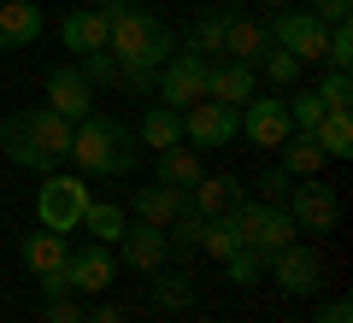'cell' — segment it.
Instances as JSON below:
<instances>
[{"instance_id": "obj_16", "label": "cell", "mask_w": 353, "mask_h": 323, "mask_svg": "<svg viewBox=\"0 0 353 323\" xmlns=\"http://www.w3.org/2000/svg\"><path fill=\"white\" fill-rule=\"evenodd\" d=\"M59 41H65V53H101L106 41H112V24H106L94 6H77V12H65V24H59Z\"/></svg>"}, {"instance_id": "obj_37", "label": "cell", "mask_w": 353, "mask_h": 323, "mask_svg": "<svg viewBox=\"0 0 353 323\" xmlns=\"http://www.w3.org/2000/svg\"><path fill=\"white\" fill-rule=\"evenodd\" d=\"M265 194V206H283V200H289V188H294V176L283 171V165H271V171H259V183H253Z\"/></svg>"}, {"instance_id": "obj_26", "label": "cell", "mask_w": 353, "mask_h": 323, "mask_svg": "<svg viewBox=\"0 0 353 323\" xmlns=\"http://www.w3.org/2000/svg\"><path fill=\"white\" fill-rule=\"evenodd\" d=\"M230 18H236V6H224V12H201L194 18V36H189V53H201V59H212V53H224V30H230Z\"/></svg>"}, {"instance_id": "obj_2", "label": "cell", "mask_w": 353, "mask_h": 323, "mask_svg": "<svg viewBox=\"0 0 353 323\" xmlns=\"http://www.w3.org/2000/svg\"><path fill=\"white\" fill-rule=\"evenodd\" d=\"M71 159L83 165L88 176H130L141 165V147L118 118L88 112L83 124H71Z\"/></svg>"}, {"instance_id": "obj_35", "label": "cell", "mask_w": 353, "mask_h": 323, "mask_svg": "<svg viewBox=\"0 0 353 323\" xmlns=\"http://www.w3.org/2000/svg\"><path fill=\"white\" fill-rule=\"evenodd\" d=\"M259 271H265V253H253V247H236L224 259V276L230 282H259Z\"/></svg>"}, {"instance_id": "obj_21", "label": "cell", "mask_w": 353, "mask_h": 323, "mask_svg": "<svg viewBox=\"0 0 353 323\" xmlns=\"http://www.w3.org/2000/svg\"><path fill=\"white\" fill-rule=\"evenodd\" d=\"M265 48H271V30H265V24H253V18H241V12L230 18V30H224V59L253 65V71H259Z\"/></svg>"}, {"instance_id": "obj_33", "label": "cell", "mask_w": 353, "mask_h": 323, "mask_svg": "<svg viewBox=\"0 0 353 323\" xmlns=\"http://www.w3.org/2000/svg\"><path fill=\"white\" fill-rule=\"evenodd\" d=\"M312 94L324 100V112H353V76H347V71H330Z\"/></svg>"}, {"instance_id": "obj_28", "label": "cell", "mask_w": 353, "mask_h": 323, "mask_svg": "<svg viewBox=\"0 0 353 323\" xmlns=\"http://www.w3.org/2000/svg\"><path fill=\"white\" fill-rule=\"evenodd\" d=\"M201 224H206L201 211H183V218H171V224H165V253H171L176 264L201 253Z\"/></svg>"}, {"instance_id": "obj_6", "label": "cell", "mask_w": 353, "mask_h": 323, "mask_svg": "<svg viewBox=\"0 0 353 323\" xmlns=\"http://www.w3.org/2000/svg\"><path fill=\"white\" fill-rule=\"evenodd\" d=\"M283 211L294 218L301 236H330L336 218H341V194L330 183H318V176H301V183L289 188V200H283Z\"/></svg>"}, {"instance_id": "obj_20", "label": "cell", "mask_w": 353, "mask_h": 323, "mask_svg": "<svg viewBox=\"0 0 353 323\" xmlns=\"http://www.w3.org/2000/svg\"><path fill=\"white\" fill-rule=\"evenodd\" d=\"M189 200H194L201 218H224V211H236L241 200H248V183H241V176H201V183L189 188Z\"/></svg>"}, {"instance_id": "obj_27", "label": "cell", "mask_w": 353, "mask_h": 323, "mask_svg": "<svg viewBox=\"0 0 353 323\" xmlns=\"http://www.w3.org/2000/svg\"><path fill=\"white\" fill-rule=\"evenodd\" d=\"M312 141L324 147V159H353V112H324Z\"/></svg>"}, {"instance_id": "obj_19", "label": "cell", "mask_w": 353, "mask_h": 323, "mask_svg": "<svg viewBox=\"0 0 353 323\" xmlns=\"http://www.w3.org/2000/svg\"><path fill=\"white\" fill-rule=\"evenodd\" d=\"M36 36H41V6L36 0H0V53L36 48Z\"/></svg>"}, {"instance_id": "obj_29", "label": "cell", "mask_w": 353, "mask_h": 323, "mask_svg": "<svg viewBox=\"0 0 353 323\" xmlns=\"http://www.w3.org/2000/svg\"><path fill=\"white\" fill-rule=\"evenodd\" d=\"M83 229L101 247H118V236H124V206H106V200H88V211H83Z\"/></svg>"}, {"instance_id": "obj_3", "label": "cell", "mask_w": 353, "mask_h": 323, "mask_svg": "<svg viewBox=\"0 0 353 323\" xmlns=\"http://www.w3.org/2000/svg\"><path fill=\"white\" fill-rule=\"evenodd\" d=\"M112 59L124 65V71H159L165 59L176 53V36H171V24H159L153 12H141V6H130L124 18L112 24Z\"/></svg>"}, {"instance_id": "obj_40", "label": "cell", "mask_w": 353, "mask_h": 323, "mask_svg": "<svg viewBox=\"0 0 353 323\" xmlns=\"http://www.w3.org/2000/svg\"><path fill=\"white\" fill-rule=\"evenodd\" d=\"M318 323H353V300H347V294L324 300V311H318Z\"/></svg>"}, {"instance_id": "obj_10", "label": "cell", "mask_w": 353, "mask_h": 323, "mask_svg": "<svg viewBox=\"0 0 353 323\" xmlns=\"http://www.w3.org/2000/svg\"><path fill=\"white\" fill-rule=\"evenodd\" d=\"M206 65L201 53H171V59L159 65V106H171V112H189L194 100H206Z\"/></svg>"}, {"instance_id": "obj_24", "label": "cell", "mask_w": 353, "mask_h": 323, "mask_svg": "<svg viewBox=\"0 0 353 323\" xmlns=\"http://www.w3.org/2000/svg\"><path fill=\"white\" fill-rule=\"evenodd\" d=\"M277 165L294 176V183H301V176H318V171H324V147H318L306 129H294V136L277 147Z\"/></svg>"}, {"instance_id": "obj_18", "label": "cell", "mask_w": 353, "mask_h": 323, "mask_svg": "<svg viewBox=\"0 0 353 323\" xmlns=\"http://www.w3.org/2000/svg\"><path fill=\"white\" fill-rule=\"evenodd\" d=\"M130 206H136V218L141 224H171V218H183V211H194V200H189V188H165V183H153V188H136L130 194Z\"/></svg>"}, {"instance_id": "obj_9", "label": "cell", "mask_w": 353, "mask_h": 323, "mask_svg": "<svg viewBox=\"0 0 353 323\" xmlns=\"http://www.w3.org/2000/svg\"><path fill=\"white\" fill-rule=\"evenodd\" d=\"M271 282L283 288V294H294V300H306V294H318L324 288V253L312 247V241H289L283 253H271Z\"/></svg>"}, {"instance_id": "obj_1", "label": "cell", "mask_w": 353, "mask_h": 323, "mask_svg": "<svg viewBox=\"0 0 353 323\" xmlns=\"http://www.w3.org/2000/svg\"><path fill=\"white\" fill-rule=\"evenodd\" d=\"M0 153L18 165V171H59L71 159V124H65L53 106H24L0 124Z\"/></svg>"}, {"instance_id": "obj_32", "label": "cell", "mask_w": 353, "mask_h": 323, "mask_svg": "<svg viewBox=\"0 0 353 323\" xmlns=\"http://www.w3.org/2000/svg\"><path fill=\"white\" fill-rule=\"evenodd\" d=\"M324 65H330V71H353V24H347V18L330 24V36H324Z\"/></svg>"}, {"instance_id": "obj_12", "label": "cell", "mask_w": 353, "mask_h": 323, "mask_svg": "<svg viewBox=\"0 0 353 323\" xmlns=\"http://www.w3.org/2000/svg\"><path fill=\"white\" fill-rule=\"evenodd\" d=\"M65 288L71 294H106L112 288V276H118V259H112V247H101V241H88V247H71L65 253Z\"/></svg>"}, {"instance_id": "obj_11", "label": "cell", "mask_w": 353, "mask_h": 323, "mask_svg": "<svg viewBox=\"0 0 353 323\" xmlns=\"http://www.w3.org/2000/svg\"><path fill=\"white\" fill-rule=\"evenodd\" d=\"M289 136H294V124H289V100L283 94H253L248 106H241V141H248V147L277 153Z\"/></svg>"}, {"instance_id": "obj_31", "label": "cell", "mask_w": 353, "mask_h": 323, "mask_svg": "<svg viewBox=\"0 0 353 323\" xmlns=\"http://www.w3.org/2000/svg\"><path fill=\"white\" fill-rule=\"evenodd\" d=\"M77 71L88 76V88H112V83H124V65L112 59V48H101V53H83V65Z\"/></svg>"}, {"instance_id": "obj_7", "label": "cell", "mask_w": 353, "mask_h": 323, "mask_svg": "<svg viewBox=\"0 0 353 323\" xmlns=\"http://www.w3.org/2000/svg\"><path fill=\"white\" fill-rule=\"evenodd\" d=\"M265 30H271V48L294 53L301 65H318V59H324V36H330V24H318L306 6H277Z\"/></svg>"}, {"instance_id": "obj_14", "label": "cell", "mask_w": 353, "mask_h": 323, "mask_svg": "<svg viewBox=\"0 0 353 323\" xmlns=\"http://www.w3.org/2000/svg\"><path fill=\"white\" fill-rule=\"evenodd\" d=\"M253 88H259V71H253V65H236V59L206 65V100H224V106H248Z\"/></svg>"}, {"instance_id": "obj_43", "label": "cell", "mask_w": 353, "mask_h": 323, "mask_svg": "<svg viewBox=\"0 0 353 323\" xmlns=\"http://www.w3.org/2000/svg\"><path fill=\"white\" fill-rule=\"evenodd\" d=\"M265 6H271V12H277V6H289V0H265Z\"/></svg>"}, {"instance_id": "obj_5", "label": "cell", "mask_w": 353, "mask_h": 323, "mask_svg": "<svg viewBox=\"0 0 353 323\" xmlns=\"http://www.w3.org/2000/svg\"><path fill=\"white\" fill-rule=\"evenodd\" d=\"M230 218H236V229H241V247L265 253V259H271V253H283L294 236H301L289 211H283V206H265V200H241Z\"/></svg>"}, {"instance_id": "obj_41", "label": "cell", "mask_w": 353, "mask_h": 323, "mask_svg": "<svg viewBox=\"0 0 353 323\" xmlns=\"http://www.w3.org/2000/svg\"><path fill=\"white\" fill-rule=\"evenodd\" d=\"M83 323H124V306H112V300H106V306L83 311Z\"/></svg>"}, {"instance_id": "obj_36", "label": "cell", "mask_w": 353, "mask_h": 323, "mask_svg": "<svg viewBox=\"0 0 353 323\" xmlns=\"http://www.w3.org/2000/svg\"><path fill=\"white\" fill-rule=\"evenodd\" d=\"M289 124L312 136V129L324 124V100H318V94H294V100H289Z\"/></svg>"}, {"instance_id": "obj_22", "label": "cell", "mask_w": 353, "mask_h": 323, "mask_svg": "<svg viewBox=\"0 0 353 323\" xmlns=\"http://www.w3.org/2000/svg\"><path fill=\"white\" fill-rule=\"evenodd\" d=\"M148 276H153V282H148V300H153L159 311H189V306H194V276H189V271H165V264H159V271H148Z\"/></svg>"}, {"instance_id": "obj_15", "label": "cell", "mask_w": 353, "mask_h": 323, "mask_svg": "<svg viewBox=\"0 0 353 323\" xmlns=\"http://www.w3.org/2000/svg\"><path fill=\"white\" fill-rule=\"evenodd\" d=\"M118 253H124V264H130V271H141V276L159 271V264L171 259V253H165V229L159 224H141V218L118 236Z\"/></svg>"}, {"instance_id": "obj_8", "label": "cell", "mask_w": 353, "mask_h": 323, "mask_svg": "<svg viewBox=\"0 0 353 323\" xmlns=\"http://www.w3.org/2000/svg\"><path fill=\"white\" fill-rule=\"evenodd\" d=\"M183 141H189L194 153L241 141V106H224V100H194L189 112H183Z\"/></svg>"}, {"instance_id": "obj_42", "label": "cell", "mask_w": 353, "mask_h": 323, "mask_svg": "<svg viewBox=\"0 0 353 323\" xmlns=\"http://www.w3.org/2000/svg\"><path fill=\"white\" fill-rule=\"evenodd\" d=\"M94 12H101V18H106V24H118V18H124V12H130V0H101V6H94Z\"/></svg>"}, {"instance_id": "obj_13", "label": "cell", "mask_w": 353, "mask_h": 323, "mask_svg": "<svg viewBox=\"0 0 353 323\" xmlns=\"http://www.w3.org/2000/svg\"><path fill=\"white\" fill-rule=\"evenodd\" d=\"M41 106H53L65 124H83L94 112V88H88V76L77 65H59V71H48V100Z\"/></svg>"}, {"instance_id": "obj_30", "label": "cell", "mask_w": 353, "mask_h": 323, "mask_svg": "<svg viewBox=\"0 0 353 323\" xmlns=\"http://www.w3.org/2000/svg\"><path fill=\"white\" fill-rule=\"evenodd\" d=\"M236 247H241V229H236V218H230V211H224V218H206V224H201V253H212L218 264H224Z\"/></svg>"}, {"instance_id": "obj_38", "label": "cell", "mask_w": 353, "mask_h": 323, "mask_svg": "<svg viewBox=\"0 0 353 323\" xmlns=\"http://www.w3.org/2000/svg\"><path fill=\"white\" fill-rule=\"evenodd\" d=\"M41 323H83V306H77L71 294H53L48 311H41Z\"/></svg>"}, {"instance_id": "obj_25", "label": "cell", "mask_w": 353, "mask_h": 323, "mask_svg": "<svg viewBox=\"0 0 353 323\" xmlns=\"http://www.w3.org/2000/svg\"><path fill=\"white\" fill-rule=\"evenodd\" d=\"M136 141H148L153 153L176 147V141H183V112H171V106H148V118H141Z\"/></svg>"}, {"instance_id": "obj_4", "label": "cell", "mask_w": 353, "mask_h": 323, "mask_svg": "<svg viewBox=\"0 0 353 323\" xmlns=\"http://www.w3.org/2000/svg\"><path fill=\"white\" fill-rule=\"evenodd\" d=\"M88 200H94V194L83 188V176L48 171V183L36 188V224H41V229H59V236H71V229H83Z\"/></svg>"}, {"instance_id": "obj_17", "label": "cell", "mask_w": 353, "mask_h": 323, "mask_svg": "<svg viewBox=\"0 0 353 323\" xmlns=\"http://www.w3.org/2000/svg\"><path fill=\"white\" fill-rule=\"evenodd\" d=\"M65 253H71V241H65L59 229H41V224H36V229L24 236V247H18V259H24L30 276L41 282V276H59V271H65Z\"/></svg>"}, {"instance_id": "obj_34", "label": "cell", "mask_w": 353, "mask_h": 323, "mask_svg": "<svg viewBox=\"0 0 353 323\" xmlns=\"http://www.w3.org/2000/svg\"><path fill=\"white\" fill-rule=\"evenodd\" d=\"M259 71L271 76V83H277V88H289V83H301V71H306V65L294 59V53H283V48H265V59H259Z\"/></svg>"}, {"instance_id": "obj_23", "label": "cell", "mask_w": 353, "mask_h": 323, "mask_svg": "<svg viewBox=\"0 0 353 323\" xmlns=\"http://www.w3.org/2000/svg\"><path fill=\"white\" fill-rule=\"evenodd\" d=\"M153 171H159L165 188H194V183L206 176V165H201V153H194L189 141H176V147L159 153V165H153Z\"/></svg>"}, {"instance_id": "obj_39", "label": "cell", "mask_w": 353, "mask_h": 323, "mask_svg": "<svg viewBox=\"0 0 353 323\" xmlns=\"http://www.w3.org/2000/svg\"><path fill=\"white\" fill-rule=\"evenodd\" d=\"M306 12L318 24H341V18H353V0H306Z\"/></svg>"}]
</instances>
